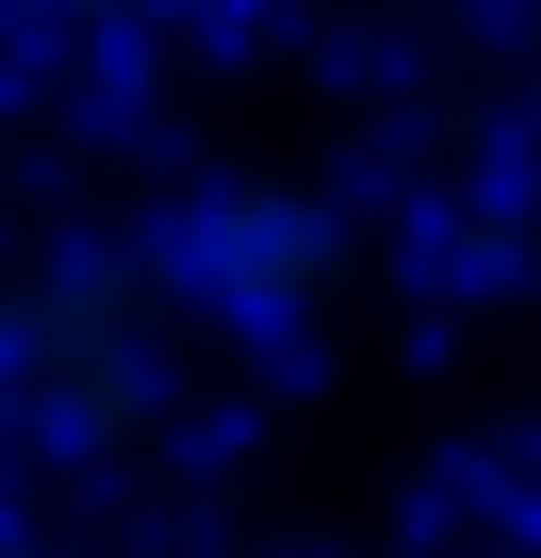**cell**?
<instances>
[{"mask_svg": "<svg viewBox=\"0 0 541 558\" xmlns=\"http://www.w3.org/2000/svg\"><path fill=\"white\" fill-rule=\"evenodd\" d=\"M181 279L148 230H66V246H17L0 263V444L17 460H148L181 427Z\"/></svg>", "mask_w": 541, "mask_h": 558, "instance_id": "obj_1", "label": "cell"}, {"mask_svg": "<svg viewBox=\"0 0 541 558\" xmlns=\"http://www.w3.org/2000/svg\"><path fill=\"white\" fill-rule=\"evenodd\" d=\"M148 246H164V279H181V313H197V329H246V345H296V329H329V313L361 296V214L312 197V181H213V197H181Z\"/></svg>", "mask_w": 541, "mask_h": 558, "instance_id": "obj_2", "label": "cell"}, {"mask_svg": "<svg viewBox=\"0 0 541 558\" xmlns=\"http://www.w3.org/2000/svg\"><path fill=\"white\" fill-rule=\"evenodd\" d=\"M0 17H34V34H197V17H246V0H0Z\"/></svg>", "mask_w": 541, "mask_h": 558, "instance_id": "obj_3", "label": "cell"}, {"mask_svg": "<svg viewBox=\"0 0 541 558\" xmlns=\"http://www.w3.org/2000/svg\"><path fill=\"white\" fill-rule=\"evenodd\" d=\"M0 558H132V542H99V525H0Z\"/></svg>", "mask_w": 541, "mask_h": 558, "instance_id": "obj_4", "label": "cell"}]
</instances>
